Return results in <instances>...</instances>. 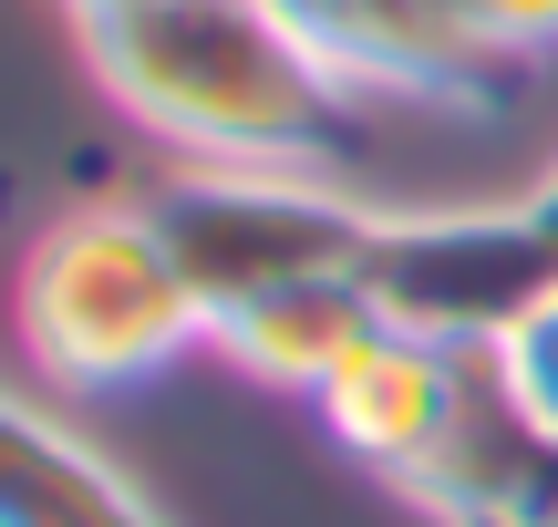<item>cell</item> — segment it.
<instances>
[{
  "label": "cell",
  "instance_id": "cell-3",
  "mask_svg": "<svg viewBox=\"0 0 558 527\" xmlns=\"http://www.w3.org/2000/svg\"><path fill=\"white\" fill-rule=\"evenodd\" d=\"M373 321L445 352H507L558 301V228L538 207H373L352 259Z\"/></svg>",
  "mask_w": 558,
  "mask_h": 527
},
{
  "label": "cell",
  "instance_id": "cell-13",
  "mask_svg": "<svg viewBox=\"0 0 558 527\" xmlns=\"http://www.w3.org/2000/svg\"><path fill=\"white\" fill-rule=\"evenodd\" d=\"M527 207H538V218L558 228V166H548V176H538V186H527Z\"/></svg>",
  "mask_w": 558,
  "mask_h": 527
},
{
  "label": "cell",
  "instance_id": "cell-6",
  "mask_svg": "<svg viewBox=\"0 0 558 527\" xmlns=\"http://www.w3.org/2000/svg\"><path fill=\"white\" fill-rule=\"evenodd\" d=\"M476 363H486V352H445V342H424V331L373 321L362 352L311 393V414L331 425L341 455H362V466L393 476L403 497H424L435 466L456 455L465 404H476Z\"/></svg>",
  "mask_w": 558,
  "mask_h": 527
},
{
  "label": "cell",
  "instance_id": "cell-9",
  "mask_svg": "<svg viewBox=\"0 0 558 527\" xmlns=\"http://www.w3.org/2000/svg\"><path fill=\"white\" fill-rule=\"evenodd\" d=\"M497 372H507V393H518V414H527V425H538L548 445H558V301H548L538 321H527L518 342L497 352Z\"/></svg>",
  "mask_w": 558,
  "mask_h": 527
},
{
  "label": "cell",
  "instance_id": "cell-10",
  "mask_svg": "<svg viewBox=\"0 0 558 527\" xmlns=\"http://www.w3.org/2000/svg\"><path fill=\"white\" fill-rule=\"evenodd\" d=\"M465 11V32L486 41V52H507V62H548L558 52V0H456Z\"/></svg>",
  "mask_w": 558,
  "mask_h": 527
},
{
  "label": "cell",
  "instance_id": "cell-4",
  "mask_svg": "<svg viewBox=\"0 0 558 527\" xmlns=\"http://www.w3.org/2000/svg\"><path fill=\"white\" fill-rule=\"evenodd\" d=\"M135 207L156 218L207 321L290 280H352L362 228H373V207L311 166H166L156 186H135Z\"/></svg>",
  "mask_w": 558,
  "mask_h": 527
},
{
  "label": "cell",
  "instance_id": "cell-5",
  "mask_svg": "<svg viewBox=\"0 0 558 527\" xmlns=\"http://www.w3.org/2000/svg\"><path fill=\"white\" fill-rule=\"evenodd\" d=\"M362 103H435V114H507L527 62L486 52L456 0H269Z\"/></svg>",
  "mask_w": 558,
  "mask_h": 527
},
{
  "label": "cell",
  "instance_id": "cell-14",
  "mask_svg": "<svg viewBox=\"0 0 558 527\" xmlns=\"http://www.w3.org/2000/svg\"><path fill=\"white\" fill-rule=\"evenodd\" d=\"M435 527H527V517H497V507H476V517H435Z\"/></svg>",
  "mask_w": 558,
  "mask_h": 527
},
{
  "label": "cell",
  "instance_id": "cell-2",
  "mask_svg": "<svg viewBox=\"0 0 558 527\" xmlns=\"http://www.w3.org/2000/svg\"><path fill=\"white\" fill-rule=\"evenodd\" d=\"M11 331H21V363L52 393H124L177 372L207 342V310L186 269L166 259L156 218L135 197H94L21 248Z\"/></svg>",
  "mask_w": 558,
  "mask_h": 527
},
{
  "label": "cell",
  "instance_id": "cell-8",
  "mask_svg": "<svg viewBox=\"0 0 558 527\" xmlns=\"http://www.w3.org/2000/svg\"><path fill=\"white\" fill-rule=\"evenodd\" d=\"M362 331H373L362 280H290V290H259V301L218 310V321H207V352L239 363L248 383L300 393V404H311V393L362 352Z\"/></svg>",
  "mask_w": 558,
  "mask_h": 527
},
{
  "label": "cell",
  "instance_id": "cell-1",
  "mask_svg": "<svg viewBox=\"0 0 558 527\" xmlns=\"http://www.w3.org/2000/svg\"><path fill=\"white\" fill-rule=\"evenodd\" d=\"M94 83L177 166H311L362 135L373 103L269 11V0H124L83 32Z\"/></svg>",
  "mask_w": 558,
  "mask_h": 527
},
{
  "label": "cell",
  "instance_id": "cell-11",
  "mask_svg": "<svg viewBox=\"0 0 558 527\" xmlns=\"http://www.w3.org/2000/svg\"><path fill=\"white\" fill-rule=\"evenodd\" d=\"M507 517L558 527V445H538V466H527V487H518V507H507Z\"/></svg>",
  "mask_w": 558,
  "mask_h": 527
},
{
  "label": "cell",
  "instance_id": "cell-12",
  "mask_svg": "<svg viewBox=\"0 0 558 527\" xmlns=\"http://www.w3.org/2000/svg\"><path fill=\"white\" fill-rule=\"evenodd\" d=\"M62 11H73V32H94V21H114L124 0H62Z\"/></svg>",
  "mask_w": 558,
  "mask_h": 527
},
{
  "label": "cell",
  "instance_id": "cell-7",
  "mask_svg": "<svg viewBox=\"0 0 558 527\" xmlns=\"http://www.w3.org/2000/svg\"><path fill=\"white\" fill-rule=\"evenodd\" d=\"M0 527H166V517L94 434H73L41 393L0 383Z\"/></svg>",
  "mask_w": 558,
  "mask_h": 527
}]
</instances>
